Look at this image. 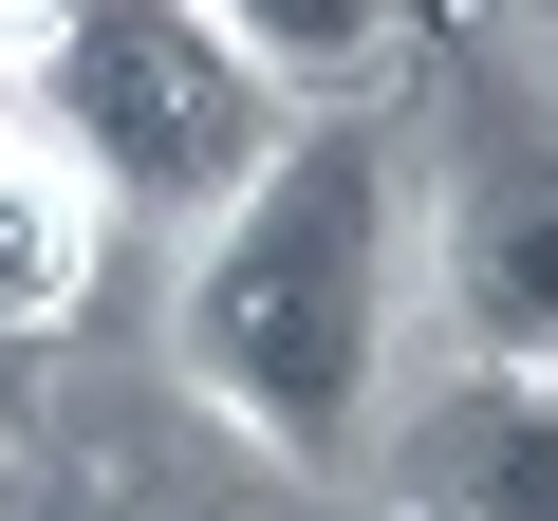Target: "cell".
Masks as SVG:
<instances>
[{
    "instance_id": "3",
    "label": "cell",
    "mask_w": 558,
    "mask_h": 521,
    "mask_svg": "<svg viewBox=\"0 0 558 521\" xmlns=\"http://www.w3.org/2000/svg\"><path fill=\"white\" fill-rule=\"evenodd\" d=\"M428 299L465 354H539L558 373V94L465 75L447 149H428Z\"/></svg>"
},
{
    "instance_id": "5",
    "label": "cell",
    "mask_w": 558,
    "mask_h": 521,
    "mask_svg": "<svg viewBox=\"0 0 558 521\" xmlns=\"http://www.w3.org/2000/svg\"><path fill=\"white\" fill-rule=\"evenodd\" d=\"M0 521H317V502L168 465V447H38V465H0Z\"/></svg>"
},
{
    "instance_id": "2",
    "label": "cell",
    "mask_w": 558,
    "mask_h": 521,
    "mask_svg": "<svg viewBox=\"0 0 558 521\" xmlns=\"http://www.w3.org/2000/svg\"><path fill=\"white\" fill-rule=\"evenodd\" d=\"M299 112L317 94H279L205 0H38V38H20V131L112 223H223Z\"/></svg>"
},
{
    "instance_id": "4",
    "label": "cell",
    "mask_w": 558,
    "mask_h": 521,
    "mask_svg": "<svg viewBox=\"0 0 558 521\" xmlns=\"http://www.w3.org/2000/svg\"><path fill=\"white\" fill-rule=\"evenodd\" d=\"M391 465H410V521H558V373L539 354H465L391 428Z\"/></svg>"
},
{
    "instance_id": "7",
    "label": "cell",
    "mask_w": 558,
    "mask_h": 521,
    "mask_svg": "<svg viewBox=\"0 0 558 521\" xmlns=\"http://www.w3.org/2000/svg\"><path fill=\"white\" fill-rule=\"evenodd\" d=\"M205 20H223L279 94H354V75L391 57V0H205Z\"/></svg>"
},
{
    "instance_id": "6",
    "label": "cell",
    "mask_w": 558,
    "mask_h": 521,
    "mask_svg": "<svg viewBox=\"0 0 558 521\" xmlns=\"http://www.w3.org/2000/svg\"><path fill=\"white\" fill-rule=\"evenodd\" d=\"M94 260H112V205L38 149V131H0V336H57L94 299Z\"/></svg>"
},
{
    "instance_id": "1",
    "label": "cell",
    "mask_w": 558,
    "mask_h": 521,
    "mask_svg": "<svg viewBox=\"0 0 558 521\" xmlns=\"http://www.w3.org/2000/svg\"><path fill=\"white\" fill-rule=\"evenodd\" d=\"M410 280H428V168L391 112H299L279 168L186 223V299H168V373L279 465V484H354L391 428V354H410Z\"/></svg>"
}]
</instances>
